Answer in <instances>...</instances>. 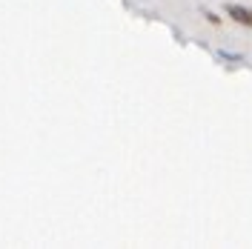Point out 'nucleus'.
<instances>
[{"label": "nucleus", "instance_id": "1", "mask_svg": "<svg viewBox=\"0 0 252 249\" xmlns=\"http://www.w3.org/2000/svg\"><path fill=\"white\" fill-rule=\"evenodd\" d=\"M226 15L238 20V23H244V26H252V9H244V6H238V3H229L226 6Z\"/></svg>", "mask_w": 252, "mask_h": 249}, {"label": "nucleus", "instance_id": "3", "mask_svg": "<svg viewBox=\"0 0 252 249\" xmlns=\"http://www.w3.org/2000/svg\"><path fill=\"white\" fill-rule=\"evenodd\" d=\"M204 15L209 17V23H220V17H215V15H212V12H206V9H204Z\"/></svg>", "mask_w": 252, "mask_h": 249}, {"label": "nucleus", "instance_id": "2", "mask_svg": "<svg viewBox=\"0 0 252 249\" xmlns=\"http://www.w3.org/2000/svg\"><path fill=\"white\" fill-rule=\"evenodd\" d=\"M218 61H226V63H247V58L241 52H229V49H218Z\"/></svg>", "mask_w": 252, "mask_h": 249}]
</instances>
